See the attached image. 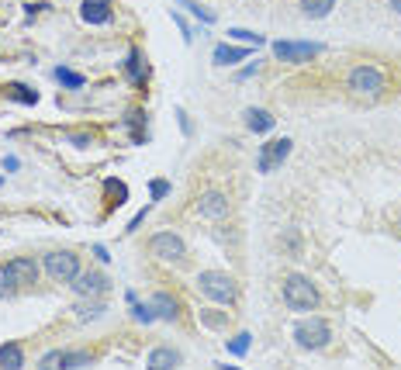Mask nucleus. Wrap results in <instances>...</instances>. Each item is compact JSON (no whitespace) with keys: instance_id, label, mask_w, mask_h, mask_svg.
Returning a JSON list of instances; mask_svg holds the SVG:
<instances>
[{"instance_id":"f257e3e1","label":"nucleus","mask_w":401,"mask_h":370,"mask_svg":"<svg viewBox=\"0 0 401 370\" xmlns=\"http://www.w3.org/2000/svg\"><path fill=\"white\" fill-rule=\"evenodd\" d=\"M346 90H350L353 97L374 101V97H380L384 90H387V76H384L380 66H374V62H360V66L350 69V76H346Z\"/></svg>"},{"instance_id":"f03ea898","label":"nucleus","mask_w":401,"mask_h":370,"mask_svg":"<svg viewBox=\"0 0 401 370\" xmlns=\"http://www.w3.org/2000/svg\"><path fill=\"white\" fill-rule=\"evenodd\" d=\"M280 294H284V305L290 312H315L319 308V288L308 281V277H301V273L284 277Z\"/></svg>"},{"instance_id":"7ed1b4c3","label":"nucleus","mask_w":401,"mask_h":370,"mask_svg":"<svg viewBox=\"0 0 401 370\" xmlns=\"http://www.w3.org/2000/svg\"><path fill=\"white\" fill-rule=\"evenodd\" d=\"M197 288H200V294H208L218 305H236V298H239L236 277L225 273V270H200L197 273Z\"/></svg>"},{"instance_id":"20e7f679","label":"nucleus","mask_w":401,"mask_h":370,"mask_svg":"<svg viewBox=\"0 0 401 370\" xmlns=\"http://www.w3.org/2000/svg\"><path fill=\"white\" fill-rule=\"evenodd\" d=\"M42 266L56 284H73L76 273H80V256L73 249H52V253H45Z\"/></svg>"},{"instance_id":"39448f33","label":"nucleus","mask_w":401,"mask_h":370,"mask_svg":"<svg viewBox=\"0 0 401 370\" xmlns=\"http://www.w3.org/2000/svg\"><path fill=\"white\" fill-rule=\"evenodd\" d=\"M294 339H297L301 349H325L329 339H332V329H329L325 319H315L312 315V319H305V322L294 325Z\"/></svg>"},{"instance_id":"423d86ee","label":"nucleus","mask_w":401,"mask_h":370,"mask_svg":"<svg viewBox=\"0 0 401 370\" xmlns=\"http://www.w3.org/2000/svg\"><path fill=\"white\" fill-rule=\"evenodd\" d=\"M149 253L156 259H163V263H180L187 256V242L180 235H173V232H156L149 239Z\"/></svg>"},{"instance_id":"0eeeda50","label":"nucleus","mask_w":401,"mask_h":370,"mask_svg":"<svg viewBox=\"0 0 401 370\" xmlns=\"http://www.w3.org/2000/svg\"><path fill=\"white\" fill-rule=\"evenodd\" d=\"M229 211H232V205H229V198L222 191H205V194L197 198V215L200 218L222 222V218H229Z\"/></svg>"},{"instance_id":"6e6552de","label":"nucleus","mask_w":401,"mask_h":370,"mask_svg":"<svg viewBox=\"0 0 401 370\" xmlns=\"http://www.w3.org/2000/svg\"><path fill=\"white\" fill-rule=\"evenodd\" d=\"M319 52H322L319 42H273V56L284 59V62H305Z\"/></svg>"},{"instance_id":"1a4fd4ad","label":"nucleus","mask_w":401,"mask_h":370,"mask_svg":"<svg viewBox=\"0 0 401 370\" xmlns=\"http://www.w3.org/2000/svg\"><path fill=\"white\" fill-rule=\"evenodd\" d=\"M290 149H294V142H290V139H277V142L260 146V173L277 170V166H280V163L290 156Z\"/></svg>"},{"instance_id":"9d476101","label":"nucleus","mask_w":401,"mask_h":370,"mask_svg":"<svg viewBox=\"0 0 401 370\" xmlns=\"http://www.w3.org/2000/svg\"><path fill=\"white\" fill-rule=\"evenodd\" d=\"M80 18L87 25H111L115 21V4H111V0H83Z\"/></svg>"},{"instance_id":"9b49d317","label":"nucleus","mask_w":401,"mask_h":370,"mask_svg":"<svg viewBox=\"0 0 401 370\" xmlns=\"http://www.w3.org/2000/svg\"><path fill=\"white\" fill-rule=\"evenodd\" d=\"M73 291L80 298H97V294H104L108 291V281H104V273H76V281H73Z\"/></svg>"},{"instance_id":"f8f14e48","label":"nucleus","mask_w":401,"mask_h":370,"mask_svg":"<svg viewBox=\"0 0 401 370\" xmlns=\"http://www.w3.org/2000/svg\"><path fill=\"white\" fill-rule=\"evenodd\" d=\"M11 270H14V277H18L21 288L38 284V273H42V266L35 263V256H14V259H11Z\"/></svg>"},{"instance_id":"ddd939ff","label":"nucleus","mask_w":401,"mask_h":370,"mask_svg":"<svg viewBox=\"0 0 401 370\" xmlns=\"http://www.w3.org/2000/svg\"><path fill=\"white\" fill-rule=\"evenodd\" d=\"M246 125H249V132L263 135V132H270V128L277 125V118H273L270 111H263V108H249V111H246Z\"/></svg>"},{"instance_id":"4468645a","label":"nucleus","mask_w":401,"mask_h":370,"mask_svg":"<svg viewBox=\"0 0 401 370\" xmlns=\"http://www.w3.org/2000/svg\"><path fill=\"white\" fill-rule=\"evenodd\" d=\"M125 73H128V80H132V83H146L149 69H146V62H142V52H139V49H128V62H125Z\"/></svg>"},{"instance_id":"2eb2a0df","label":"nucleus","mask_w":401,"mask_h":370,"mask_svg":"<svg viewBox=\"0 0 401 370\" xmlns=\"http://www.w3.org/2000/svg\"><path fill=\"white\" fill-rule=\"evenodd\" d=\"M152 308H156V315H159V319H166V322H176V315H180V312H176V308H180V305H176V298H170L166 291H159V294L152 298Z\"/></svg>"},{"instance_id":"dca6fc26","label":"nucleus","mask_w":401,"mask_h":370,"mask_svg":"<svg viewBox=\"0 0 401 370\" xmlns=\"http://www.w3.org/2000/svg\"><path fill=\"white\" fill-rule=\"evenodd\" d=\"M176 363H180V353L170 349V346H159V349L149 353V367L152 370H166V367H176Z\"/></svg>"},{"instance_id":"f3484780","label":"nucleus","mask_w":401,"mask_h":370,"mask_svg":"<svg viewBox=\"0 0 401 370\" xmlns=\"http://www.w3.org/2000/svg\"><path fill=\"white\" fill-rule=\"evenodd\" d=\"M249 56V49H236V45H218L215 49V62L218 66H236V62H242Z\"/></svg>"},{"instance_id":"a211bd4d","label":"nucleus","mask_w":401,"mask_h":370,"mask_svg":"<svg viewBox=\"0 0 401 370\" xmlns=\"http://www.w3.org/2000/svg\"><path fill=\"white\" fill-rule=\"evenodd\" d=\"M332 8H336V0H301V14L305 18H325V14H332Z\"/></svg>"},{"instance_id":"6ab92c4d","label":"nucleus","mask_w":401,"mask_h":370,"mask_svg":"<svg viewBox=\"0 0 401 370\" xmlns=\"http://www.w3.org/2000/svg\"><path fill=\"white\" fill-rule=\"evenodd\" d=\"M0 367H25V353H21V346L18 343H4L0 346Z\"/></svg>"},{"instance_id":"aec40b11","label":"nucleus","mask_w":401,"mask_h":370,"mask_svg":"<svg viewBox=\"0 0 401 370\" xmlns=\"http://www.w3.org/2000/svg\"><path fill=\"white\" fill-rule=\"evenodd\" d=\"M14 288H21V284H18V277H14L11 263H0V298L14 294Z\"/></svg>"},{"instance_id":"412c9836","label":"nucleus","mask_w":401,"mask_h":370,"mask_svg":"<svg viewBox=\"0 0 401 370\" xmlns=\"http://www.w3.org/2000/svg\"><path fill=\"white\" fill-rule=\"evenodd\" d=\"M104 315V305L100 301H83V305H76V319L80 322H93V319H100Z\"/></svg>"},{"instance_id":"4be33fe9","label":"nucleus","mask_w":401,"mask_h":370,"mask_svg":"<svg viewBox=\"0 0 401 370\" xmlns=\"http://www.w3.org/2000/svg\"><path fill=\"white\" fill-rule=\"evenodd\" d=\"M8 97H14V101H21V104H35V101H38V94H35V90H28L25 83H11V86H8Z\"/></svg>"},{"instance_id":"5701e85b","label":"nucleus","mask_w":401,"mask_h":370,"mask_svg":"<svg viewBox=\"0 0 401 370\" xmlns=\"http://www.w3.org/2000/svg\"><path fill=\"white\" fill-rule=\"evenodd\" d=\"M56 80H59L62 86H69V90H80V86L87 83L80 73H73V69H66V66H59V69H56Z\"/></svg>"},{"instance_id":"b1692460","label":"nucleus","mask_w":401,"mask_h":370,"mask_svg":"<svg viewBox=\"0 0 401 370\" xmlns=\"http://www.w3.org/2000/svg\"><path fill=\"white\" fill-rule=\"evenodd\" d=\"M249 339H253L249 332H239V336L229 343V353H232V356H246V353H249Z\"/></svg>"},{"instance_id":"393cba45","label":"nucleus","mask_w":401,"mask_h":370,"mask_svg":"<svg viewBox=\"0 0 401 370\" xmlns=\"http://www.w3.org/2000/svg\"><path fill=\"white\" fill-rule=\"evenodd\" d=\"M229 35H232V38H239V42H246V45H263V35L246 32V28H229Z\"/></svg>"},{"instance_id":"a878e982","label":"nucleus","mask_w":401,"mask_h":370,"mask_svg":"<svg viewBox=\"0 0 401 370\" xmlns=\"http://www.w3.org/2000/svg\"><path fill=\"white\" fill-rule=\"evenodd\" d=\"M132 315H135L139 322H156V319H159L152 305H139V301H132Z\"/></svg>"},{"instance_id":"bb28decb","label":"nucleus","mask_w":401,"mask_h":370,"mask_svg":"<svg viewBox=\"0 0 401 370\" xmlns=\"http://www.w3.org/2000/svg\"><path fill=\"white\" fill-rule=\"evenodd\" d=\"M180 8H187V11L194 14V18H200L205 25H211V21H215V14H211V11H205L200 4H190V0H180Z\"/></svg>"},{"instance_id":"cd10ccee","label":"nucleus","mask_w":401,"mask_h":370,"mask_svg":"<svg viewBox=\"0 0 401 370\" xmlns=\"http://www.w3.org/2000/svg\"><path fill=\"white\" fill-rule=\"evenodd\" d=\"M90 360H93L90 353H66L62 349V367H87Z\"/></svg>"},{"instance_id":"c85d7f7f","label":"nucleus","mask_w":401,"mask_h":370,"mask_svg":"<svg viewBox=\"0 0 401 370\" xmlns=\"http://www.w3.org/2000/svg\"><path fill=\"white\" fill-rule=\"evenodd\" d=\"M142 122H146V118H142V111H132V115H128V128H132V139H135V142H142V139H146V135H142Z\"/></svg>"},{"instance_id":"c756f323","label":"nucleus","mask_w":401,"mask_h":370,"mask_svg":"<svg viewBox=\"0 0 401 370\" xmlns=\"http://www.w3.org/2000/svg\"><path fill=\"white\" fill-rule=\"evenodd\" d=\"M200 322H205V325H211V329H222V325L229 322V315H215L211 308H205V312H200Z\"/></svg>"},{"instance_id":"7c9ffc66","label":"nucleus","mask_w":401,"mask_h":370,"mask_svg":"<svg viewBox=\"0 0 401 370\" xmlns=\"http://www.w3.org/2000/svg\"><path fill=\"white\" fill-rule=\"evenodd\" d=\"M149 191H152V201H159V198L170 194V183H166V180H152V187H149Z\"/></svg>"},{"instance_id":"2f4dec72","label":"nucleus","mask_w":401,"mask_h":370,"mask_svg":"<svg viewBox=\"0 0 401 370\" xmlns=\"http://www.w3.org/2000/svg\"><path fill=\"white\" fill-rule=\"evenodd\" d=\"M59 363H62V349H52L38 360V367H59Z\"/></svg>"},{"instance_id":"473e14b6","label":"nucleus","mask_w":401,"mask_h":370,"mask_svg":"<svg viewBox=\"0 0 401 370\" xmlns=\"http://www.w3.org/2000/svg\"><path fill=\"white\" fill-rule=\"evenodd\" d=\"M73 146H90L93 142V135H87V132H73V135H66Z\"/></svg>"},{"instance_id":"72a5a7b5","label":"nucleus","mask_w":401,"mask_h":370,"mask_svg":"<svg viewBox=\"0 0 401 370\" xmlns=\"http://www.w3.org/2000/svg\"><path fill=\"white\" fill-rule=\"evenodd\" d=\"M173 21H176V28L183 32V42H194V35H190V25H187V21H183L180 14H173Z\"/></svg>"},{"instance_id":"f704fd0d","label":"nucleus","mask_w":401,"mask_h":370,"mask_svg":"<svg viewBox=\"0 0 401 370\" xmlns=\"http://www.w3.org/2000/svg\"><path fill=\"white\" fill-rule=\"evenodd\" d=\"M287 249H290V253H301V242H297L294 232H287Z\"/></svg>"},{"instance_id":"c9c22d12","label":"nucleus","mask_w":401,"mask_h":370,"mask_svg":"<svg viewBox=\"0 0 401 370\" xmlns=\"http://www.w3.org/2000/svg\"><path fill=\"white\" fill-rule=\"evenodd\" d=\"M142 222H146V211H139V215H135V218H132V225H128V232H135V229H139V225H142Z\"/></svg>"},{"instance_id":"e433bc0d","label":"nucleus","mask_w":401,"mask_h":370,"mask_svg":"<svg viewBox=\"0 0 401 370\" xmlns=\"http://www.w3.org/2000/svg\"><path fill=\"white\" fill-rule=\"evenodd\" d=\"M18 166H21V163H18L14 156H8V159H4V170H18Z\"/></svg>"},{"instance_id":"4c0bfd02","label":"nucleus","mask_w":401,"mask_h":370,"mask_svg":"<svg viewBox=\"0 0 401 370\" xmlns=\"http://www.w3.org/2000/svg\"><path fill=\"white\" fill-rule=\"evenodd\" d=\"M391 8H394V14L401 18V0H391Z\"/></svg>"},{"instance_id":"58836bf2","label":"nucleus","mask_w":401,"mask_h":370,"mask_svg":"<svg viewBox=\"0 0 401 370\" xmlns=\"http://www.w3.org/2000/svg\"><path fill=\"white\" fill-rule=\"evenodd\" d=\"M394 232H398V235H401V215H398V218H394Z\"/></svg>"},{"instance_id":"ea45409f","label":"nucleus","mask_w":401,"mask_h":370,"mask_svg":"<svg viewBox=\"0 0 401 370\" xmlns=\"http://www.w3.org/2000/svg\"><path fill=\"white\" fill-rule=\"evenodd\" d=\"M0 183H4V180H0Z\"/></svg>"}]
</instances>
